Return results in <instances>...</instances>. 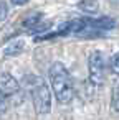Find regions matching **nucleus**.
I'll list each match as a JSON object with an SVG mask.
<instances>
[{
  "label": "nucleus",
  "instance_id": "9b49d317",
  "mask_svg": "<svg viewBox=\"0 0 119 120\" xmlns=\"http://www.w3.org/2000/svg\"><path fill=\"white\" fill-rule=\"evenodd\" d=\"M112 71H114V72L119 76V53H117V54L112 58Z\"/></svg>",
  "mask_w": 119,
  "mask_h": 120
},
{
  "label": "nucleus",
  "instance_id": "1a4fd4ad",
  "mask_svg": "<svg viewBox=\"0 0 119 120\" xmlns=\"http://www.w3.org/2000/svg\"><path fill=\"white\" fill-rule=\"evenodd\" d=\"M8 97L0 90V113H4V112H7V109H8V100H7Z\"/></svg>",
  "mask_w": 119,
  "mask_h": 120
},
{
  "label": "nucleus",
  "instance_id": "f8f14e48",
  "mask_svg": "<svg viewBox=\"0 0 119 120\" xmlns=\"http://www.w3.org/2000/svg\"><path fill=\"white\" fill-rule=\"evenodd\" d=\"M27 2H28V0H12L13 5H25Z\"/></svg>",
  "mask_w": 119,
  "mask_h": 120
},
{
  "label": "nucleus",
  "instance_id": "423d86ee",
  "mask_svg": "<svg viewBox=\"0 0 119 120\" xmlns=\"http://www.w3.org/2000/svg\"><path fill=\"white\" fill-rule=\"evenodd\" d=\"M22 49H23V41L17 40V41H12V43L5 48V54H7V56H17V54H20Z\"/></svg>",
  "mask_w": 119,
  "mask_h": 120
},
{
  "label": "nucleus",
  "instance_id": "39448f33",
  "mask_svg": "<svg viewBox=\"0 0 119 120\" xmlns=\"http://www.w3.org/2000/svg\"><path fill=\"white\" fill-rule=\"evenodd\" d=\"M78 8L88 15H93L99 10V4H98V0H81L78 4Z\"/></svg>",
  "mask_w": 119,
  "mask_h": 120
},
{
  "label": "nucleus",
  "instance_id": "0eeeda50",
  "mask_svg": "<svg viewBox=\"0 0 119 120\" xmlns=\"http://www.w3.org/2000/svg\"><path fill=\"white\" fill-rule=\"evenodd\" d=\"M41 20V13H32L28 15L25 20H23V26H28V28H35L37 23Z\"/></svg>",
  "mask_w": 119,
  "mask_h": 120
},
{
  "label": "nucleus",
  "instance_id": "7ed1b4c3",
  "mask_svg": "<svg viewBox=\"0 0 119 120\" xmlns=\"http://www.w3.org/2000/svg\"><path fill=\"white\" fill-rule=\"evenodd\" d=\"M88 71H89V81L93 86H101L104 81V72H106V64L104 58L99 51H93L88 59Z\"/></svg>",
  "mask_w": 119,
  "mask_h": 120
},
{
  "label": "nucleus",
  "instance_id": "20e7f679",
  "mask_svg": "<svg viewBox=\"0 0 119 120\" xmlns=\"http://www.w3.org/2000/svg\"><path fill=\"white\" fill-rule=\"evenodd\" d=\"M0 90L7 97H12L20 92V84L10 72H2L0 74Z\"/></svg>",
  "mask_w": 119,
  "mask_h": 120
},
{
  "label": "nucleus",
  "instance_id": "6e6552de",
  "mask_svg": "<svg viewBox=\"0 0 119 120\" xmlns=\"http://www.w3.org/2000/svg\"><path fill=\"white\" fill-rule=\"evenodd\" d=\"M112 109L119 112V84H116L112 89Z\"/></svg>",
  "mask_w": 119,
  "mask_h": 120
},
{
  "label": "nucleus",
  "instance_id": "f257e3e1",
  "mask_svg": "<svg viewBox=\"0 0 119 120\" xmlns=\"http://www.w3.org/2000/svg\"><path fill=\"white\" fill-rule=\"evenodd\" d=\"M50 84L51 90L60 104H70L74 97V86L68 69L63 63H53L50 66Z\"/></svg>",
  "mask_w": 119,
  "mask_h": 120
},
{
  "label": "nucleus",
  "instance_id": "f03ea898",
  "mask_svg": "<svg viewBox=\"0 0 119 120\" xmlns=\"http://www.w3.org/2000/svg\"><path fill=\"white\" fill-rule=\"evenodd\" d=\"M28 79H30L28 89H30V95L37 113H41V115L48 113L51 110V92L48 84L38 76H28Z\"/></svg>",
  "mask_w": 119,
  "mask_h": 120
},
{
  "label": "nucleus",
  "instance_id": "9d476101",
  "mask_svg": "<svg viewBox=\"0 0 119 120\" xmlns=\"http://www.w3.org/2000/svg\"><path fill=\"white\" fill-rule=\"evenodd\" d=\"M7 13H8V7L5 2H0V22H4L7 18Z\"/></svg>",
  "mask_w": 119,
  "mask_h": 120
}]
</instances>
